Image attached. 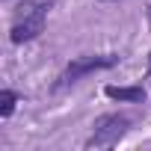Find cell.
I'll use <instances>...</instances> for the list:
<instances>
[{
    "label": "cell",
    "mask_w": 151,
    "mask_h": 151,
    "mask_svg": "<svg viewBox=\"0 0 151 151\" xmlns=\"http://www.w3.org/2000/svg\"><path fill=\"white\" fill-rule=\"evenodd\" d=\"M148 65H151V56H148Z\"/></svg>",
    "instance_id": "cell-6"
},
{
    "label": "cell",
    "mask_w": 151,
    "mask_h": 151,
    "mask_svg": "<svg viewBox=\"0 0 151 151\" xmlns=\"http://www.w3.org/2000/svg\"><path fill=\"white\" fill-rule=\"evenodd\" d=\"M15 104H18V95H15L12 89H3V92H0V116H3V119H9V116L15 113Z\"/></svg>",
    "instance_id": "cell-5"
},
{
    "label": "cell",
    "mask_w": 151,
    "mask_h": 151,
    "mask_svg": "<svg viewBox=\"0 0 151 151\" xmlns=\"http://www.w3.org/2000/svg\"><path fill=\"white\" fill-rule=\"evenodd\" d=\"M130 130V119L119 116V113H107L95 122L92 136L86 139V148H104V145H116L124 133Z\"/></svg>",
    "instance_id": "cell-3"
},
{
    "label": "cell",
    "mask_w": 151,
    "mask_h": 151,
    "mask_svg": "<svg viewBox=\"0 0 151 151\" xmlns=\"http://www.w3.org/2000/svg\"><path fill=\"white\" fill-rule=\"evenodd\" d=\"M119 62H122V56H119V53L77 56V59H71V62L62 68V74L56 77L53 89H56V92H59V89H68V86H74V83H80L86 74H92V71H107V68H113V65H119Z\"/></svg>",
    "instance_id": "cell-2"
},
{
    "label": "cell",
    "mask_w": 151,
    "mask_h": 151,
    "mask_svg": "<svg viewBox=\"0 0 151 151\" xmlns=\"http://www.w3.org/2000/svg\"><path fill=\"white\" fill-rule=\"evenodd\" d=\"M104 95L113 98V101H122V104H142L145 101V89L142 86H107Z\"/></svg>",
    "instance_id": "cell-4"
},
{
    "label": "cell",
    "mask_w": 151,
    "mask_h": 151,
    "mask_svg": "<svg viewBox=\"0 0 151 151\" xmlns=\"http://www.w3.org/2000/svg\"><path fill=\"white\" fill-rule=\"evenodd\" d=\"M53 6V0H24L15 12V24H12V45H24V42H33L42 30H45V18H47V9Z\"/></svg>",
    "instance_id": "cell-1"
}]
</instances>
